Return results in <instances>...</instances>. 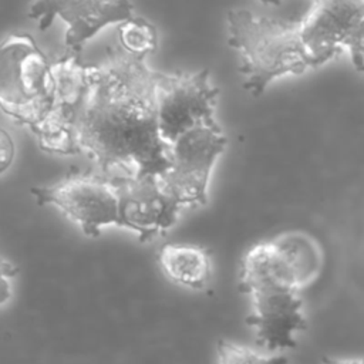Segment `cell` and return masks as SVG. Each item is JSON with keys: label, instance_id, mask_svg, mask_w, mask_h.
<instances>
[{"label": "cell", "instance_id": "6da1fadb", "mask_svg": "<svg viewBox=\"0 0 364 364\" xmlns=\"http://www.w3.org/2000/svg\"><path fill=\"white\" fill-rule=\"evenodd\" d=\"M159 73L144 57L111 47L98 64H90L88 88L74 125L77 154L98 171L127 175H162L171 166V146L158 124Z\"/></svg>", "mask_w": 364, "mask_h": 364}, {"label": "cell", "instance_id": "7a4b0ae2", "mask_svg": "<svg viewBox=\"0 0 364 364\" xmlns=\"http://www.w3.org/2000/svg\"><path fill=\"white\" fill-rule=\"evenodd\" d=\"M228 43L240 55L245 88L259 97L267 84L286 74H301L318 63L309 53L300 21L257 16L246 9L228 13Z\"/></svg>", "mask_w": 364, "mask_h": 364}, {"label": "cell", "instance_id": "3957f363", "mask_svg": "<svg viewBox=\"0 0 364 364\" xmlns=\"http://www.w3.org/2000/svg\"><path fill=\"white\" fill-rule=\"evenodd\" d=\"M50 65L51 61L28 34H11L1 44V108L31 131L50 105Z\"/></svg>", "mask_w": 364, "mask_h": 364}, {"label": "cell", "instance_id": "277c9868", "mask_svg": "<svg viewBox=\"0 0 364 364\" xmlns=\"http://www.w3.org/2000/svg\"><path fill=\"white\" fill-rule=\"evenodd\" d=\"M321 264L323 256L313 237L301 232L282 233L245 253L239 286L247 294L272 286L300 291L316 280Z\"/></svg>", "mask_w": 364, "mask_h": 364}, {"label": "cell", "instance_id": "5b68a950", "mask_svg": "<svg viewBox=\"0 0 364 364\" xmlns=\"http://www.w3.org/2000/svg\"><path fill=\"white\" fill-rule=\"evenodd\" d=\"M226 144L228 138L219 124H203L189 129L171 145V166L158 181L179 210L208 203L210 172Z\"/></svg>", "mask_w": 364, "mask_h": 364}, {"label": "cell", "instance_id": "8992f818", "mask_svg": "<svg viewBox=\"0 0 364 364\" xmlns=\"http://www.w3.org/2000/svg\"><path fill=\"white\" fill-rule=\"evenodd\" d=\"M38 205H53L94 237L109 225L119 226L118 193L111 173L74 171L61 181L31 189Z\"/></svg>", "mask_w": 364, "mask_h": 364}, {"label": "cell", "instance_id": "52a82bcc", "mask_svg": "<svg viewBox=\"0 0 364 364\" xmlns=\"http://www.w3.org/2000/svg\"><path fill=\"white\" fill-rule=\"evenodd\" d=\"M90 64L81 55L65 51L50 65V105L33 129L43 151L75 155L74 125L88 88Z\"/></svg>", "mask_w": 364, "mask_h": 364}, {"label": "cell", "instance_id": "ba28073f", "mask_svg": "<svg viewBox=\"0 0 364 364\" xmlns=\"http://www.w3.org/2000/svg\"><path fill=\"white\" fill-rule=\"evenodd\" d=\"M300 27L318 65L347 50L357 71L364 70V0H311Z\"/></svg>", "mask_w": 364, "mask_h": 364}, {"label": "cell", "instance_id": "9c48e42d", "mask_svg": "<svg viewBox=\"0 0 364 364\" xmlns=\"http://www.w3.org/2000/svg\"><path fill=\"white\" fill-rule=\"evenodd\" d=\"M219 90L209 82V70L159 73L158 124L162 139L171 146L181 135L203 124H218L213 112Z\"/></svg>", "mask_w": 364, "mask_h": 364}, {"label": "cell", "instance_id": "30bf717a", "mask_svg": "<svg viewBox=\"0 0 364 364\" xmlns=\"http://www.w3.org/2000/svg\"><path fill=\"white\" fill-rule=\"evenodd\" d=\"M118 193L119 226L132 230L141 242L169 229L179 209L162 191L156 175H112Z\"/></svg>", "mask_w": 364, "mask_h": 364}, {"label": "cell", "instance_id": "8fae6325", "mask_svg": "<svg viewBox=\"0 0 364 364\" xmlns=\"http://www.w3.org/2000/svg\"><path fill=\"white\" fill-rule=\"evenodd\" d=\"M28 17L38 21L41 31L60 17L67 24L65 51L81 55L87 40L101 28L131 18L132 4L129 0H37L31 4Z\"/></svg>", "mask_w": 364, "mask_h": 364}, {"label": "cell", "instance_id": "7c38bea8", "mask_svg": "<svg viewBox=\"0 0 364 364\" xmlns=\"http://www.w3.org/2000/svg\"><path fill=\"white\" fill-rule=\"evenodd\" d=\"M249 294L252 311L246 321L255 328L257 341L267 350L294 347L296 334L306 327L299 291L273 286Z\"/></svg>", "mask_w": 364, "mask_h": 364}, {"label": "cell", "instance_id": "4fadbf2b", "mask_svg": "<svg viewBox=\"0 0 364 364\" xmlns=\"http://www.w3.org/2000/svg\"><path fill=\"white\" fill-rule=\"evenodd\" d=\"M158 263L168 280L188 289H203L212 276L210 256L196 245L166 243L158 253Z\"/></svg>", "mask_w": 364, "mask_h": 364}, {"label": "cell", "instance_id": "5bb4252c", "mask_svg": "<svg viewBox=\"0 0 364 364\" xmlns=\"http://www.w3.org/2000/svg\"><path fill=\"white\" fill-rule=\"evenodd\" d=\"M119 46L129 54L146 57L158 47L156 28L142 17L132 16L118 27Z\"/></svg>", "mask_w": 364, "mask_h": 364}, {"label": "cell", "instance_id": "9a60e30c", "mask_svg": "<svg viewBox=\"0 0 364 364\" xmlns=\"http://www.w3.org/2000/svg\"><path fill=\"white\" fill-rule=\"evenodd\" d=\"M283 355L262 354L247 346L229 340L218 343V364H286Z\"/></svg>", "mask_w": 364, "mask_h": 364}, {"label": "cell", "instance_id": "2e32d148", "mask_svg": "<svg viewBox=\"0 0 364 364\" xmlns=\"http://www.w3.org/2000/svg\"><path fill=\"white\" fill-rule=\"evenodd\" d=\"M16 274V269L11 263L3 260L1 263V303L6 304L9 297L11 296V282Z\"/></svg>", "mask_w": 364, "mask_h": 364}, {"label": "cell", "instance_id": "e0dca14e", "mask_svg": "<svg viewBox=\"0 0 364 364\" xmlns=\"http://www.w3.org/2000/svg\"><path fill=\"white\" fill-rule=\"evenodd\" d=\"M13 152H14L13 141L9 136V134L3 129L1 131V172H4L7 166L11 164Z\"/></svg>", "mask_w": 364, "mask_h": 364}, {"label": "cell", "instance_id": "ac0fdd59", "mask_svg": "<svg viewBox=\"0 0 364 364\" xmlns=\"http://www.w3.org/2000/svg\"><path fill=\"white\" fill-rule=\"evenodd\" d=\"M321 364H364V355L344 357V358H323Z\"/></svg>", "mask_w": 364, "mask_h": 364}, {"label": "cell", "instance_id": "d6986e66", "mask_svg": "<svg viewBox=\"0 0 364 364\" xmlns=\"http://www.w3.org/2000/svg\"><path fill=\"white\" fill-rule=\"evenodd\" d=\"M259 1L263 4H273V6L280 4V0H259Z\"/></svg>", "mask_w": 364, "mask_h": 364}, {"label": "cell", "instance_id": "ffe728a7", "mask_svg": "<svg viewBox=\"0 0 364 364\" xmlns=\"http://www.w3.org/2000/svg\"><path fill=\"white\" fill-rule=\"evenodd\" d=\"M361 73H364V70H363V71H361Z\"/></svg>", "mask_w": 364, "mask_h": 364}]
</instances>
